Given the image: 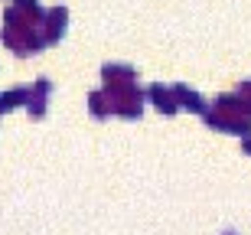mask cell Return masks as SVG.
<instances>
[{"label": "cell", "mask_w": 251, "mask_h": 235, "mask_svg": "<svg viewBox=\"0 0 251 235\" xmlns=\"http://www.w3.org/2000/svg\"><path fill=\"white\" fill-rule=\"evenodd\" d=\"M173 95H176L179 108H186V111H196V114H209L205 102H202V98H199L196 92H189L186 85H173Z\"/></svg>", "instance_id": "2"}, {"label": "cell", "mask_w": 251, "mask_h": 235, "mask_svg": "<svg viewBox=\"0 0 251 235\" xmlns=\"http://www.w3.org/2000/svg\"><path fill=\"white\" fill-rule=\"evenodd\" d=\"M49 92H52V85H49L46 78H39V82L33 85V92H29V98H26V108H29V114H33V118H43V114H46V98H49Z\"/></svg>", "instance_id": "1"}, {"label": "cell", "mask_w": 251, "mask_h": 235, "mask_svg": "<svg viewBox=\"0 0 251 235\" xmlns=\"http://www.w3.org/2000/svg\"><path fill=\"white\" fill-rule=\"evenodd\" d=\"M46 46L49 43H56V39H62L65 33V10H49V17H46Z\"/></svg>", "instance_id": "3"}, {"label": "cell", "mask_w": 251, "mask_h": 235, "mask_svg": "<svg viewBox=\"0 0 251 235\" xmlns=\"http://www.w3.org/2000/svg\"><path fill=\"white\" fill-rule=\"evenodd\" d=\"M228 235H235V232H228Z\"/></svg>", "instance_id": "6"}, {"label": "cell", "mask_w": 251, "mask_h": 235, "mask_svg": "<svg viewBox=\"0 0 251 235\" xmlns=\"http://www.w3.org/2000/svg\"><path fill=\"white\" fill-rule=\"evenodd\" d=\"M150 98L157 102V108H160V111H167V114H173V111L179 108V102L173 98V92H167L163 85H150Z\"/></svg>", "instance_id": "4"}, {"label": "cell", "mask_w": 251, "mask_h": 235, "mask_svg": "<svg viewBox=\"0 0 251 235\" xmlns=\"http://www.w3.org/2000/svg\"><path fill=\"white\" fill-rule=\"evenodd\" d=\"M29 92L26 88H10V92H0V114L13 111V108H20V104H26Z\"/></svg>", "instance_id": "5"}]
</instances>
